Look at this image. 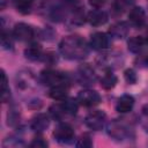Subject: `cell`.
Here are the masks:
<instances>
[{"label":"cell","mask_w":148,"mask_h":148,"mask_svg":"<svg viewBox=\"0 0 148 148\" xmlns=\"http://www.w3.org/2000/svg\"><path fill=\"white\" fill-rule=\"evenodd\" d=\"M59 51L61 56L68 60L84 59L89 53L87 42L79 35L66 36L59 43Z\"/></svg>","instance_id":"cell-1"},{"label":"cell","mask_w":148,"mask_h":148,"mask_svg":"<svg viewBox=\"0 0 148 148\" xmlns=\"http://www.w3.org/2000/svg\"><path fill=\"white\" fill-rule=\"evenodd\" d=\"M108 135L114 141H124L131 138L132 130L123 119H113L106 125Z\"/></svg>","instance_id":"cell-2"},{"label":"cell","mask_w":148,"mask_h":148,"mask_svg":"<svg viewBox=\"0 0 148 148\" xmlns=\"http://www.w3.org/2000/svg\"><path fill=\"white\" fill-rule=\"evenodd\" d=\"M40 82L45 86L53 87L56 84L60 83H68V76L59 71H53V69H45L40 73Z\"/></svg>","instance_id":"cell-3"},{"label":"cell","mask_w":148,"mask_h":148,"mask_svg":"<svg viewBox=\"0 0 148 148\" xmlns=\"http://www.w3.org/2000/svg\"><path fill=\"white\" fill-rule=\"evenodd\" d=\"M106 120V114L102 110H94L89 112L84 118V124L92 131H99L103 128Z\"/></svg>","instance_id":"cell-4"},{"label":"cell","mask_w":148,"mask_h":148,"mask_svg":"<svg viewBox=\"0 0 148 148\" xmlns=\"http://www.w3.org/2000/svg\"><path fill=\"white\" fill-rule=\"evenodd\" d=\"M76 79L80 84L89 87L96 82L97 77H96V74H95V71L92 69V67L89 66L88 64H83L77 68Z\"/></svg>","instance_id":"cell-5"},{"label":"cell","mask_w":148,"mask_h":148,"mask_svg":"<svg viewBox=\"0 0 148 148\" xmlns=\"http://www.w3.org/2000/svg\"><path fill=\"white\" fill-rule=\"evenodd\" d=\"M53 136L59 143H69L74 139V130L67 123H60L53 131Z\"/></svg>","instance_id":"cell-6"},{"label":"cell","mask_w":148,"mask_h":148,"mask_svg":"<svg viewBox=\"0 0 148 148\" xmlns=\"http://www.w3.org/2000/svg\"><path fill=\"white\" fill-rule=\"evenodd\" d=\"M76 99H77L79 104H81L86 108H91V106H95V105L99 104L102 98H101V95L96 90L84 89V90H81L77 94Z\"/></svg>","instance_id":"cell-7"},{"label":"cell","mask_w":148,"mask_h":148,"mask_svg":"<svg viewBox=\"0 0 148 148\" xmlns=\"http://www.w3.org/2000/svg\"><path fill=\"white\" fill-rule=\"evenodd\" d=\"M13 36H14V38H16L20 42H28L34 38L35 30L31 25H29L24 22H20V23L15 24V27L13 29Z\"/></svg>","instance_id":"cell-8"},{"label":"cell","mask_w":148,"mask_h":148,"mask_svg":"<svg viewBox=\"0 0 148 148\" xmlns=\"http://www.w3.org/2000/svg\"><path fill=\"white\" fill-rule=\"evenodd\" d=\"M89 45L91 49H94L96 51L105 50L110 45V37L104 32H95L90 37Z\"/></svg>","instance_id":"cell-9"},{"label":"cell","mask_w":148,"mask_h":148,"mask_svg":"<svg viewBox=\"0 0 148 148\" xmlns=\"http://www.w3.org/2000/svg\"><path fill=\"white\" fill-rule=\"evenodd\" d=\"M87 20L92 27H99V25H103L108 22L109 15L106 12L97 8V9H94V10L88 13Z\"/></svg>","instance_id":"cell-10"},{"label":"cell","mask_w":148,"mask_h":148,"mask_svg":"<svg viewBox=\"0 0 148 148\" xmlns=\"http://www.w3.org/2000/svg\"><path fill=\"white\" fill-rule=\"evenodd\" d=\"M50 125V118L45 113H38L30 120V128L37 133L45 131Z\"/></svg>","instance_id":"cell-11"},{"label":"cell","mask_w":148,"mask_h":148,"mask_svg":"<svg viewBox=\"0 0 148 148\" xmlns=\"http://www.w3.org/2000/svg\"><path fill=\"white\" fill-rule=\"evenodd\" d=\"M130 22L138 28H141L146 23V12L142 7H133L128 13Z\"/></svg>","instance_id":"cell-12"},{"label":"cell","mask_w":148,"mask_h":148,"mask_svg":"<svg viewBox=\"0 0 148 148\" xmlns=\"http://www.w3.org/2000/svg\"><path fill=\"white\" fill-rule=\"evenodd\" d=\"M130 31V27L126 22L120 21V22H116L114 24H112L109 29V34L112 38L116 39H123L128 35Z\"/></svg>","instance_id":"cell-13"},{"label":"cell","mask_w":148,"mask_h":148,"mask_svg":"<svg viewBox=\"0 0 148 148\" xmlns=\"http://www.w3.org/2000/svg\"><path fill=\"white\" fill-rule=\"evenodd\" d=\"M134 106V98L131 95H123L118 98L117 104H116V110L119 113H127L130 112Z\"/></svg>","instance_id":"cell-14"},{"label":"cell","mask_w":148,"mask_h":148,"mask_svg":"<svg viewBox=\"0 0 148 148\" xmlns=\"http://www.w3.org/2000/svg\"><path fill=\"white\" fill-rule=\"evenodd\" d=\"M68 94V83H60L56 84L50 88L49 96L56 101H64L66 99Z\"/></svg>","instance_id":"cell-15"},{"label":"cell","mask_w":148,"mask_h":148,"mask_svg":"<svg viewBox=\"0 0 148 148\" xmlns=\"http://www.w3.org/2000/svg\"><path fill=\"white\" fill-rule=\"evenodd\" d=\"M24 56L27 59L31 60V61H36L42 59L43 56V51H42V46L37 43H31L25 50H24Z\"/></svg>","instance_id":"cell-16"},{"label":"cell","mask_w":148,"mask_h":148,"mask_svg":"<svg viewBox=\"0 0 148 148\" xmlns=\"http://www.w3.org/2000/svg\"><path fill=\"white\" fill-rule=\"evenodd\" d=\"M117 76L111 72V71H106L105 74L101 77L99 80V83H101V87L105 90H110L112 88H114V86L117 84Z\"/></svg>","instance_id":"cell-17"},{"label":"cell","mask_w":148,"mask_h":148,"mask_svg":"<svg viewBox=\"0 0 148 148\" xmlns=\"http://www.w3.org/2000/svg\"><path fill=\"white\" fill-rule=\"evenodd\" d=\"M146 45V40L143 37L141 36H134V37H131L127 42V46H128V50L133 53H139L141 52V50L145 47Z\"/></svg>","instance_id":"cell-18"},{"label":"cell","mask_w":148,"mask_h":148,"mask_svg":"<svg viewBox=\"0 0 148 148\" xmlns=\"http://www.w3.org/2000/svg\"><path fill=\"white\" fill-rule=\"evenodd\" d=\"M32 75L27 72V73H20L17 74L16 76V80H17V88H22V89H27V88H30L32 86Z\"/></svg>","instance_id":"cell-19"},{"label":"cell","mask_w":148,"mask_h":148,"mask_svg":"<svg viewBox=\"0 0 148 148\" xmlns=\"http://www.w3.org/2000/svg\"><path fill=\"white\" fill-rule=\"evenodd\" d=\"M64 111L66 114H71L74 116L77 112L79 109V102L77 99H73V98H68V99H64V103L61 104Z\"/></svg>","instance_id":"cell-20"},{"label":"cell","mask_w":148,"mask_h":148,"mask_svg":"<svg viewBox=\"0 0 148 148\" xmlns=\"http://www.w3.org/2000/svg\"><path fill=\"white\" fill-rule=\"evenodd\" d=\"M16 10L23 15L29 14L32 7V0H13Z\"/></svg>","instance_id":"cell-21"},{"label":"cell","mask_w":148,"mask_h":148,"mask_svg":"<svg viewBox=\"0 0 148 148\" xmlns=\"http://www.w3.org/2000/svg\"><path fill=\"white\" fill-rule=\"evenodd\" d=\"M1 98L2 102H7L9 99V89H8V80L3 71H1Z\"/></svg>","instance_id":"cell-22"},{"label":"cell","mask_w":148,"mask_h":148,"mask_svg":"<svg viewBox=\"0 0 148 148\" xmlns=\"http://www.w3.org/2000/svg\"><path fill=\"white\" fill-rule=\"evenodd\" d=\"M134 0H116L114 3H113V8L117 13L121 14L123 12H125L133 2Z\"/></svg>","instance_id":"cell-23"},{"label":"cell","mask_w":148,"mask_h":148,"mask_svg":"<svg viewBox=\"0 0 148 148\" xmlns=\"http://www.w3.org/2000/svg\"><path fill=\"white\" fill-rule=\"evenodd\" d=\"M75 146L80 147V148H90V147H92V140L89 134H82L77 139Z\"/></svg>","instance_id":"cell-24"},{"label":"cell","mask_w":148,"mask_h":148,"mask_svg":"<svg viewBox=\"0 0 148 148\" xmlns=\"http://www.w3.org/2000/svg\"><path fill=\"white\" fill-rule=\"evenodd\" d=\"M50 113H51V116L54 118V119H57V120H60L66 113H65V111H64V109H62V106H61V104L60 105H52L51 108H50Z\"/></svg>","instance_id":"cell-25"},{"label":"cell","mask_w":148,"mask_h":148,"mask_svg":"<svg viewBox=\"0 0 148 148\" xmlns=\"http://www.w3.org/2000/svg\"><path fill=\"white\" fill-rule=\"evenodd\" d=\"M124 77H125V80H126V82H127L128 84H134V83H136V81H138L136 73H135L134 69H132V68H128V69H126V71L124 72Z\"/></svg>","instance_id":"cell-26"},{"label":"cell","mask_w":148,"mask_h":148,"mask_svg":"<svg viewBox=\"0 0 148 148\" xmlns=\"http://www.w3.org/2000/svg\"><path fill=\"white\" fill-rule=\"evenodd\" d=\"M1 44L3 46V49L9 50L13 46V42H12V37L9 36V34H7L5 30H2V35H1Z\"/></svg>","instance_id":"cell-27"},{"label":"cell","mask_w":148,"mask_h":148,"mask_svg":"<svg viewBox=\"0 0 148 148\" xmlns=\"http://www.w3.org/2000/svg\"><path fill=\"white\" fill-rule=\"evenodd\" d=\"M18 118H20V114H18L17 110H15V109H10L9 112H8V118H7V119H8V125L14 126L15 124H17Z\"/></svg>","instance_id":"cell-28"},{"label":"cell","mask_w":148,"mask_h":148,"mask_svg":"<svg viewBox=\"0 0 148 148\" xmlns=\"http://www.w3.org/2000/svg\"><path fill=\"white\" fill-rule=\"evenodd\" d=\"M30 147H34V148H45L47 147V141L44 140V138L42 136H36L29 145Z\"/></svg>","instance_id":"cell-29"},{"label":"cell","mask_w":148,"mask_h":148,"mask_svg":"<svg viewBox=\"0 0 148 148\" xmlns=\"http://www.w3.org/2000/svg\"><path fill=\"white\" fill-rule=\"evenodd\" d=\"M42 60L49 65H53L54 62H57V57L54 53H45L42 56Z\"/></svg>","instance_id":"cell-30"},{"label":"cell","mask_w":148,"mask_h":148,"mask_svg":"<svg viewBox=\"0 0 148 148\" xmlns=\"http://www.w3.org/2000/svg\"><path fill=\"white\" fill-rule=\"evenodd\" d=\"M89 3L95 8H99L105 3V0H89Z\"/></svg>","instance_id":"cell-31"},{"label":"cell","mask_w":148,"mask_h":148,"mask_svg":"<svg viewBox=\"0 0 148 148\" xmlns=\"http://www.w3.org/2000/svg\"><path fill=\"white\" fill-rule=\"evenodd\" d=\"M142 111H143V114H145V117L148 119V104H147V105L143 108V110H142Z\"/></svg>","instance_id":"cell-32"},{"label":"cell","mask_w":148,"mask_h":148,"mask_svg":"<svg viewBox=\"0 0 148 148\" xmlns=\"http://www.w3.org/2000/svg\"><path fill=\"white\" fill-rule=\"evenodd\" d=\"M145 40H146V44L148 45V29H147V34H146V37H145Z\"/></svg>","instance_id":"cell-33"},{"label":"cell","mask_w":148,"mask_h":148,"mask_svg":"<svg viewBox=\"0 0 148 148\" xmlns=\"http://www.w3.org/2000/svg\"><path fill=\"white\" fill-rule=\"evenodd\" d=\"M145 65H146V66L148 67V56H147V57L145 58Z\"/></svg>","instance_id":"cell-34"}]
</instances>
